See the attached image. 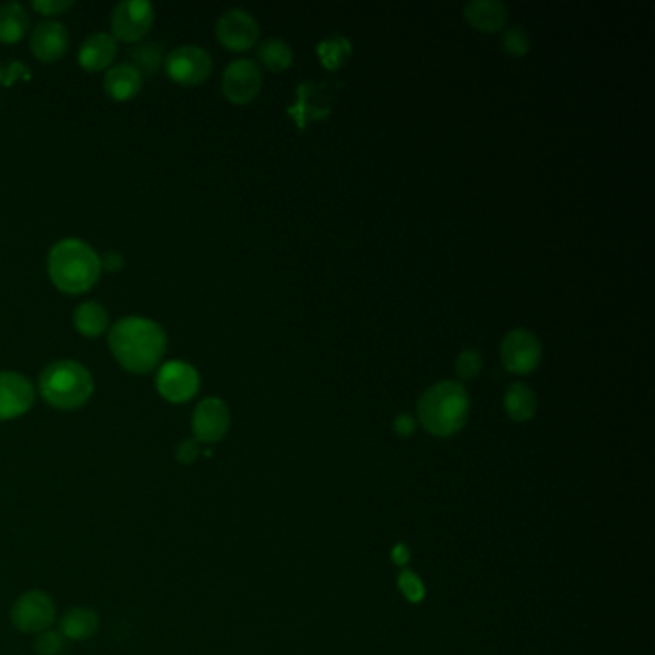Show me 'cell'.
Segmentation results:
<instances>
[{"mask_svg": "<svg viewBox=\"0 0 655 655\" xmlns=\"http://www.w3.org/2000/svg\"><path fill=\"white\" fill-rule=\"evenodd\" d=\"M108 346L125 371L146 375L162 362L168 337L166 331L148 317H122L110 327Z\"/></svg>", "mask_w": 655, "mask_h": 655, "instance_id": "1", "label": "cell"}, {"mask_svg": "<svg viewBox=\"0 0 655 655\" xmlns=\"http://www.w3.org/2000/svg\"><path fill=\"white\" fill-rule=\"evenodd\" d=\"M47 269L54 287L66 294L91 291L102 273L97 250L81 239H62L54 244Z\"/></svg>", "mask_w": 655, "mask_h": 655, "instance_id": "2", "label": "cell"}, {"mask_svg": "<svg viewBox=\"0 0 655 655\" xmlns=\"http://www.w3.org/2000/svg\"><path fill=\"white\" fill-rule=\"evenodd\" d=\"M469 406V394L463 385L456 381H440L419 396V423L433 437H452L465 427Z\"/></svg>", "mask_w": 655, "mask_h": 655, "instance_id": "3", "label": "cell"}, {"mask_svg": "<svg viewBox=\"0 0 655 655\" xmlns=\"http://www.w3.org/2000/svg\"><path fill=\"white\" fill-rule=\"evenodd\" d=\"M39 392L52 408L72 412L91 400L95 379L85 365L73 360H58L41 371Z\"/></svg>", "mask_w": 655, "mask_h": 655, "instance_id": "4", "label": "cell"}, {"mask_svg": "<svg viewBox=\"0 0 655 655\" xmlns=\"http://www.w3.org/2000/svg\"><path fill=\"white\" fill-rule=\"evenodd\" d=\"M58 617L56 602L45 590H27L10 607V621L16 631L41 634L54 627Z\"/></svg>", "mask_w": 655, "mask_h": 655, "instance_id": "5", "label": "cell"}, {"mask_svg": "<svg viewBox=\"0 0 655 655\" xmlns=\"http://www.w3.org/2000/svg\"><path fill=\"white\" fill-rule=\"evenodd\" d=\"M164 68L173 83L195 87L210 77L214 62L206 50L195 45H183L171 50L164 58Z\"/></svg>", "mask_w": 655, "mask_h": 655, "instance_id": "6", "label": "cell"}, {"mask_svg": "<svg viewBox=\"0 0 655 655\" xmlns=\"http://www.w3.org/2000/svg\"><path fill=\"white\" fill-rule=\"evenodd\" d=\"M296 100L287 108L296 127L304 131L312 122L325 120L333 114V95L325 83L304 81L296 85Z\"/></svg>", "mask_w": 655, "mask_h": 655, "instance_id": "7", "label": "cell"}, {"mask_svg": "<svg viewBox=\"0 0 655 655\" xmlns=\"http://www.w3.org/2000/svg\"><path fill=\"white\" fill-rule=\"evenodd\" d=\"M502 365L515 375H529L542 362V344L529 329H511L500 344Z\"/></svg>", "mask_w": 655, "mask_h": 655, "instance_id": "8", "label": "cell"}, {"mask_svg": "<svg viewBox=\"0 0 655 655\" xmlns=\"http://www.w3.org/2000/svg\"><path fill=\"white\" fill-rule=\"evenodd\" d=\"M200 389V375L195 365L183 360H171L156 373V390L170 404H185L193 400Z\"/></svg>", "mask_w": 655, "mask_h": 655, "instance_id": "9", "label": "cell"}, {"mask_svg": "<svg viewBox=\"0 0 655 655\" xmlns=\"http://www.w3.org/2000/svg\"><path fill=\"white\" fill-rule=\"evenodd\" d=\"M154 25V8L146 0H122L110 16L112 37L125 43H137Z\"/></svg>", "mask_w": 655, "mask_h": 655, "instance_id": "10", "label": "cell"}, {"mask_svg": "<svg viewBox=\"0 0 655 655\" xmlns=\"http://www.w3.org/2000/svg\"><path fill=\"white\" fill-rule=\"evenodd\" d=\"M264 75L256 62L248 58L233 60L221 77V91L233 104H248L260 95Z\"/></svg>", "mask_w": 655, "mask_h": 655, "instance_id": "11", "label": "cell"}, {"mask_svg": "<svg viewBox=\"0 0 655 655\" xmlns=\"http://www.w3.org/2000/svg\"><path fill=\"white\" fill-rule=\"evenodd\" d=\"M193 435L200 444H216L229 433L231 412L218 396H208L196 404L191 419Z\"/></svg>", "mask_w": 655, "mask_h": 655, "instance_id": "12", "label": "cell"}, {"mask_svg": "<svg viewBox=\"0 0 655 655\" xmlns=\"http://www.w3.org/2000/svg\"><path fill=\"white\" fill-rule=\"evenodd\" d=\"M260 25L256 18L243 8H231L219 16L216 37L227 50L243 52L252 49L258 41Z\"/></svg>", "mask_w": 655, "mask_h": 655, "instance_id": "13", "label": "cell"}, {"mask_svg": "<svg viewBox=\"0 0 655 655\" xmlns=\"http://www.w3.org/2000/svg\"><path fill=\"white\" fill-rule=\"evenodd\" d=\"M35 404L33 383L16 371H0V421H12Z\"/></svg>", "mask_w": 655, "mask_h": 655, "instance_id": "14", "label": "cell"}, {"mask_svg": "<svg viewBox=\"0 0 655 655\" xmlns=\"http://www.w3.org/2000/svg\"><path fill=\"white\" fill-rule=\"evenodd\" d=\"M70 47V33L66 25L54 20H45L35 25L29 39V49L43 64L58 62Z\"/></svg>", "mask_w": 655, "mask_h": 655, "instance_id": "15", "label": "cell"}, {"mask_svg": "<svg viewBox=\"0 0 655 655\" xmlns=\"http://www.w3.org/2000/svg\"><path fill=\"white\" fill-rule=\"evenodd\" d=\"M118 54V41L110 33L89 35L77 52V62L85 72H102L112 68Z\"/></svg>", "mask_w": 655, "mask_h": 655, "instance_id": "16", "label": "cell"}, {"mask_svg": "<svg viewBox=\"0 0 655 655\" xmlns=\"http://www.w3.org/2000/svg\"><path fill=\"white\" fill-rule=\"evenodd\" d=\"M467 24L485 33L504 29L510 20V10L502 0H469L463 6Z\"/></svg>", "mask_w": 655, "mask_h": 655, "instance_id": "17", "label": "cell"}, {"mask_svg": "<svg viewBox=\"0 0 655 655\" xmlns=\"http://www.w3.org/2000/svg\"><path fill=\"white\" fill-rule=\"evenodd\" d=\"M104 93L112 100L125 102L137 97L143 89V75L137 72L131 64L123 62L108 68L104 73Z\"/></svg>", "mask_w": 655, "mask_h": 655, "instance_id": "18", "label": "cell"}, {"mask_svg": "<svg viewBox=\"0 0 655 655\" xmlns=\"http://www.w3.org/2000/svg\"><path fill=\"white\" fill-rule=\"evenodd\" d=\"M100 629V617L97 611L87 606L70 607L64 611L58 623V631L70 642H87Z\"/></svg>", "mask_w": 655, "mask_h": 655, "instance_id": "19", "label": "cell"}, {"mask_svg": "<svg viewBox=\"0 0 655 655\" xmlns=\"http://www.w3.org/2000/svg\"><path fill=\"white\" fill-rule=\"evenodd\" d=\"M73 327L77 333H81L87 339H97L104 335L110 327V317L102 304L95 300L83 302L73 312Z\"/></svg>", "mask_w": 655, "mask_h": 655, "instance_id": "20", "label": "cell"}, {"mask_svg": "<svg viewBox=\"0 0 655 655\" xmlns=\"http://www.w3.org/2000/svg\"><path fill=\"white\" fill-rule=\"evenodd\" d=\"M29 29V14L18 2L0 4V43L12 45L24 39Z\"/></svg>", "mask_w": 655, "mask_h": 655, "instance_id": "21", "label": "cell"}, {"mask_svg": "<svg viewBox=\"0 0 655 655\" xmlns=\"http://www.w3.org/2000/svg\"><path fill=\"white\" fill-rule=\"evenodd\" d=\"M316 52L325 70L337 72L350 60L354 47L348 37L340 33H331L317 43Z\"/></svg>", "mask_w": 655, "mask_h": 655, "instance_id": "22", "label": "cell"}, {"mask_svg": "<svg viewBox=\"0 0 655 655\" xmlns=\"http://www.w3.org/2000/svg\"><path fill=\"white\" fill-rule=\"evenodd\" d=\"M504 408L511 419L517 423H525V421L533 419L536 408H538L534 390L527 387L525 383H513L504 394Z\"/></svg>", "mask_w": 655, "mask_h": 655, "instance_id": "23", "label": "cell"}, {"mask_svg": "<svg viewBox=\"0 0 655 655\" xmlns=\"http://www.w3.org/2000/svg\"><path fill=\"white\" fill-rule=\"evenodd\" d=\"M258 60L260 64L267 68L269 72H285L292 66L294 60V52H292L291 45L283 39H266L258 45Z\"/></svg>", "mask_w": 655, "mask_h": 655, "instance_id": "24", "label": "cell"}, {"mask_svg": "<svg viewBox=\"0 0 655 655\" xmlns=\"http://www.w3.org/2000/svg\"><path fill=\"white\" fill-rule=\"evenodd\" d=\"M129 56H131V66L141 75H152L164 64L162 49L156 43H139L131 49Z\"/></svg>", "mask_w": 655, "mask_h": 655, "instance_id": "25", "label": "cell"}, {"mask_svg": "<svg viewBox=\"0 0 655 655\" xmlns=\"http://www.w3.org/2000/svg\"><path fill=\"white\" fill-rule=\"evenodd\" d=\"M502 50L513 58H521L531 50V37L521 25H511L502 35Z\"/></svg>", "mask_w": 655, "mask_h": 655, "instance_id": "26", "label": "cell"}, {"mask_svg": "<svg viewBox=\"0 0 655 655\" xmlns=\"http://www.w3.org/2000/svg\"><path fill=\"white\" fill-rule=\"evenodd\" d=\"M456 373L460 375L463 381H471L475 379L481 369H483V354L477 348H465L461 350L460 356L456 358Z\"/></svg>", "mask_w": 655, "mask_h": 655, "instance_id": "27", "label": "cell"}, {"mask_svg": "<svg viewBox=\"0 0 655 655\" xmlns=\"http://www.w3.org/2000/svg\"><path fill=\"white\" fill-rule=\"evenodd\" d=\"M64 644H66V638L62 636V632L58 629H49V631L37 634L33 648L37 655H58L62 652Z\"/></svg>", "mask_w": 655, "mask_h": 655, "instance_id": "28", "label": "cell"}, {"mask_svg": "<svg viewBox=\"0 0 655 655\" xmlns=\"http://www.w3.org/2000/svg\"><path fill=\"white\" fill-rule=\"evenodd\" d=\"M398 586H400L402 594L406 596V600H410L413 604H417V602H421L425 598V584L421 583V579L410 569H404L400 573Z\"/></svg>", "mask_w": 655, "mask_h": 655, "instance_id": "29", "label": "cell"}, {"mask_svg": "<svg viewBox=\"0 0 655 655\" xmlns=\"http://www.w3.org/2000/svg\"><path fill=\"white\" fill-rule=\"evenodd\" d=\"M33 10H37L43 16H62L68 10H72L75 6L73 0H35L31 2Z\"/></svg>", "mask_w": 655, "mask_h": 655, "instance_id": "30", "label": "cell"}, {"mask_svg": "<svg viewBox=\"0 0 655 655\" xmlns=\"http://www.w3.org/2000/svg\"><path fill=\"white\" fill-rule=\"evenodd\" d=\"M198 458H200V442H196L195 438H185L179 442L175 450V460L181 465H191Z\"/></svg>", "mask_w": 655, "mask_h": 655, "instance_id": "31", "label": "cell"}, {"mask_svg": "<svg viewBox=\"0 0 655 655\" xmlns=\"http://www.w3.org/2000/svg\"><path fill=\"white\" fill-rule=\"evenodd\" d=\"M394 433L400 435V437H412L417 429V421L413 419L410 413H400L396 419H394Z\"/></svg>", "mask_w": 655, "mask_h": 655, "instance_id": "32", "label": "cell"}, {"mask_svg": "<svg viewBox=\"0 0 655 655\" xmlns=\"http://www.w3.org/2000/svg\"><path fill=\"white\" fill-rule=\"evenodd\" d=\"M100 266H102V269L114 273V271H120V269H123V266H125V258H123L122 254H118V252H106V254L100 258Z\"/></svg>", "mask_w": 655, "mask_h": 655, "instance_id": "33", "label": "cell"}, {"mask_svg": "<svg viewBox=\"0 0 655 655\" xmlns=\"http://www.w3.org/2000/svg\"><path fill=\"white\" fill-rule=\"evenodd\" d=\"M410 548L406 544H396L394 550H392V561L396 565H406L410 561Z\"/></svg>", "mask_w": 655, "mask_h": 655, "instance_id": "34", "label": "cell"}]
</instances>
